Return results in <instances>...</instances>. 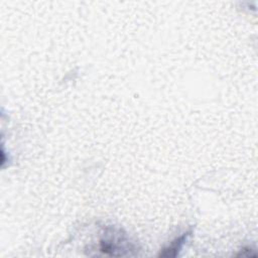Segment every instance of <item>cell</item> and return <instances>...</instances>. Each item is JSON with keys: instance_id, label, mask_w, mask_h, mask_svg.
I'll return each mask as SVG.
<instances>
[{"instance_id": "1", "label": "cell", "mask_w": 258, "mask_h": 258, "mask_svg": "<svg viewBox=\"0 0 258 258\" xmlns=\"http://www.w3.org/2000/svg\"><path fill=\"white\" fill-rule=\"evenodd\" d=\"M100 251L109 256H123L130 254V252L134 250L133 245L128 242L124 234L112 230V233H110L108 238L101 239Z\"/></svg>"}, {"instance_id": "2", "label": "cell", "mask_w": 258, "mask_h": 258, "mask_svg": "<svg viewBox=\"0 0 258 258\" xmlns=\"http://www.w3.org/2000/svg\"><path fill=\"white\" fill-rule=\"evenodd\" d=\"M190 231L183 233L180 237L176 238L175 240H173L170 245H168L166 248H163L160 253L158 254L159 257H175L178 255L179 251L181 250L182 246L184 245V243L186 242L187 238L190 235Z\"/></svg>"}, {"instance_id": "3", "label": "cell", "mask_w": 258, "mask_h": 258, "mask_svg": "<svg viewBox=\"0 0 258 258\" xmlns=\"http://www.w3.org/2000/svg\"><path fill=\"white\" fill-rule=\"evenodd\" d=\"M237 256H247V257H256V253L255 250L251 249V248H243L240 250V252L237 254Z\"/></svg>"}]
</instances>
